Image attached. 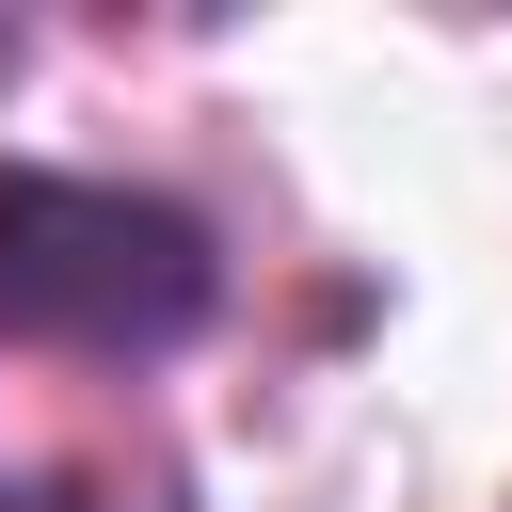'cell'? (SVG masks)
Masks as SVG:
<instances>
[{
	"mask_svg": "<svg viewBox=\"0 0 512 512\" xmlns=\"http://www.w3.org/2000/svg\"><path fill=\"white\" fill-rule=\"evenodd\" d=\"M224 320L208 208L144 176L0 160V352H192Z\"/></svg>",
	"mask_w": 512,
	"mask_h": 512,
	"instance_id": "6da1fadb",
	"label": "cell"
},
{
	"mask_svg": "<svg viewBox=\"0 0 512 512\" xmlns=\"http://www.w3.org/2000/svg\"><path fill=\"white\" fill-rule=\"evenodd\" d=\"M0 512H96L80 480H0Z\"/></svg>",
	"mask_w": 512,
	"mask_h": 512,
	"instance_id": "7a4b0ae2",
	"label": "cell"
}]
</instances>
